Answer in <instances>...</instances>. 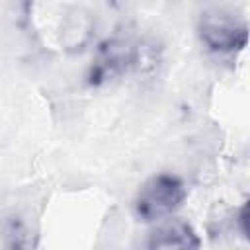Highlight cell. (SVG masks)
<instances>
[{"label":"cell","mask_w":250,"mask_h":250,"mask_svg":"<svg viewBox=\"0 0 250 250\" xmlns=\"http://www.w3.org/2000/svg\"><path fill=\"white\" fill-rule=\"evenodd\" d=\"M188 189L184 182L168 172L150 176L133 199L135 217L143 223H158L162 219L174 217V213L184 205Z\"/></svg>","instance_id":"obj_1"},{"label":"cell","mask_w":250,"mask_h":250,"mask_svg":"<svg viewBox=\"0 0 250 250\" xmlns=\"http://www.w3.org/2000/svg\"><path fill=\"white\" fill-rule=\"evenodd\" d=\"M197 33L201 43L219 55H229L240 51L248 43V25L244 20L236 18L227 10H207L201 14L197 23Z\"/></svg>","instance_id":"obj_2"},{"label":"cell","mask_w":250,"mask_h":250,"mask_svg":"<svg viewBox=\"0 0 250 250\" xmlns=\"http://www.w3.org/2000/svg\"><path fill=\"white\" fill-rule=\"evenodd\" d=\"M139 64V49L123 37L105 39L94 57L90 66V82L105 84L123 74H127L133 66Z\"/></svg>","instance_id":"obj_3"},{"label":"cell","mask_w":250,"mask_h":250,"mask_svg":"<svg viewBox=\"0 0 250 250\" xmlns=\"http://www.w3.org/2000/svg\"><path fill=\"white\" fill-rule=\"evenodd\" d=\"M199 236L195 229L178 217H168L158 223L148 232V250H199Z\"/></svg>","instance_id":"obj_4"},{"label":"cell","mask_w":250,"mask_h":250,"mask_svg":"<svg viewBox=\"0 0 250 250\" xmlns=\"http://www.w3.org/2000/svg\"><path fill=\"white\" fill-rule=\"evenodd\" d=\"M94 20L84 8H72L66 12L61 23V43L68 51H82L92 39Z\"/></svg>","instance_id":"obj_5"},{"label":"cell","mask_w":250,"mask_h":250,"mask_svg":"<svg viewBox=\"0 0 250 250\" xmlns=\"http://www.w3.org/2000/svg\"><path fill=\"white\" fill-rule=\"evenodd\" d=\"M246 217H248V211H246V205H242L240 215H238V223H240V232H242V236H248V229H246Z\"/></svg>","instance_id":"obj_6"}]
</instances>
